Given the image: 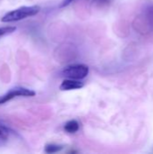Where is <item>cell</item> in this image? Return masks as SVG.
I'll return each instance as SVG.
<instances>
[{
    "label": "cell",
    "instance_id": "11",
    "mask_svg": "<svg viewBox=\"0 0 153 154\" xmlns=\"http://www.w3.org/2000/svg\"><path fill=\"white\" fill-rule=\"evenodd\" d=\"M75 0H63L62 2H61V4H60V7H66V6H68L69 5H70L72 2H74Z\"/></svg>",
    "mask_w": 153,
    "mask_h": 154
},
{
    "label": "cell",
    "instance_id": "1",
    "mask_svg": "<svg viewBox=\"0 0 153 154\" xmlns=\"http://www.w3.org/2000/svg\"><path fill=\"white\" fill-rule=\"evenodd\" d=\"M135 30L141 33H149L153 31V5L142 10L133 22Z\"/></svg>",
    "mask_w": 153,
    "mask_h": 154
},
{
    "label": "cell",
    "instance_id": "4",
    "mask_svg": "<svg viewBox=\"0 0 153 154\" xmlns=\"http://www.w3.org/2000/svg\"><path fill=\"white\" fill-rule=\"evenodd\" d=\"M35 94L36 93L32 89L23 87H15L11 88L5 95L0 97V105H3L18 97H34Z\"/></svg>",
    "mask_w": 153,
    "mask_h": 154
},
{
    "label": "cell",
    "instance_id": "3",
    "mask_svg": "<svg viewBox=\"0 0 153 154\" xmlns=\"http://www.w3.org/2000/svg\"><path fill=\"white\" fill-rule=\"evenodd\" d=\"M89 72V68L85 64H72L65 67L62 71L61 75L68 79L80 80L85 79Z\"/></svg>",
    "mask_w": 153,
    "mask_h": 154
},
{
    "label": "cell",
    "instance_id": "9",
    "mask_svg": "<svg viewBox=\"0 0 153 154\" xmlns=\"http://www.w3.org/2000/svg\"><path fill=\"white\" fill-rule=\"evenodd\" d=\"M16 30V27L15 26H5V27H1L0 28V38L5 36V35H7V34H10L12 32H14V31Z\"/></svg>",
    "mask_w": 153,
    "mask_h": 154
},
{
    "label": "cell",
    "instance_id": "5",
    "mask_svg": "<svg viewBox=\"0 0 153 154\" xmlns=\"http://www.w3.org/2000/svg\"><path fill=\"white\" fill-rule=\"evenodd\" d=\"M84 87V83L80 82L77 79H65L62 81V83L60 86V89L62 91H68V90H73V89H79Z\"/></svg>",
    "mask_w": 153,
    "mask_h": 154
},
{
    "label": "cell",
    "instance_id": "6",
    "mask_svg": "<svg viewBox=\"0 0 153 154\" xmlns=\"http://www.w3.org/2000/svg\"><path fill=\"white\" fill-rule=\"evenodd\" d=\"M10 130L5 125L0 124V147L5 145L10 137Z\"/></svg>",
    "mask_w": 153,
    "mask_h": 154
},
{
    "label": "cell",
    "instance_id": "7",
    "mask_svg": "<svg viewBox=\"0 0 153 154\" xmlns=\"http://www.w3.org/2000/svg\"><path fill=\"white\" fill-rule=\"evenodd\" d=\"M79 129V124L76 120H70L64 125V130L69 134H74Z\"/></svg>",
    "mask_w": 153,
    "mask_h": 154
},
{
    "label": "cell",
    "instance_id": "10",
    "mask_svg": "<svg viewBox=\"0 0 153 154\" xmlns=\"http://www.w3.org/2000/svg\"><path fill=\"white\" fill-rule=\"evenodd\" d=\"M112 0H92V2L96 5H108L111 3Z\"/></svg>",
    "mask_w": 153,
    "mask_h": 154
},
{
    "label": "cell",
    "instance_id": "8",
    "mask_svg": "<svg viewBox=\"0 0 153 154\" xmlns=\"http://www.w3.org/2000/svg\"><path fill=\"white\" fill-rule=\"evenodd\" d=\"M63 149L62 145H59V144H54V143H50L47 144L44 148V152L47 153H55V152H59Z\"/></svg>",
    "mask_w": 153,
    "mask_h": 154
},
{
    "label": "cell",
    "instance_id": "2",
    "mask_svg": "<svg viewBox=\"0 0 153 154\" xmlns=\"http://www.w3.org/2000/svg\"><path fill=\"white\" fill-rule=\"evenodd\" d=\"M41 11V7L39 5H31V6H22L13 11L6 13L2 18L1 21L3 23H12L21 21L23 19L32 17L37 14Z\"/></svg>",
    "mask_w": 153,
    "mask_h": 154
}]
</instances>
